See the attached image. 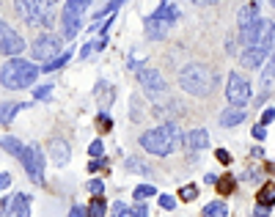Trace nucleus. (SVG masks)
I'll return each mask as SVG.
<instances>
[{"label": "nucleus", "instance_id": "nucleus-10", "mask_svg": "<svg viewBox=\"0 0 275 217\" xmlns=\"http://www.w3.org/2000/svg\"><path fill=\"white\" fill-rule=\"evenodd\" d=\"M138 80H140V85L146 88V93H149L151 99L162 96V93L168 91L165 80H162V74L157 72V69H140V72H138Z\"/></svg>", "mask_w": 275, "mask_h": 217}, {"label": "nucleus", "instance_id": "nucleus-27", "mask_svg": "<svg viewBox=\"0 0 275 217\" xmlns=\"http://www.w3.org/2000/svg\"><path fill=\"white\" fill-rule=\"evenodd\" d=\"M272 77H275V50H272L270 61H267L264 72H261V85H270V83H272Z\"/></svg>", "mask_w": 275, "mask_h": 217}, {"label": "nucleus", "instance_id": "nucleus-15", "mask_svg": "<svg viewBox=\"0 0 275 217\" xmlns=\"http://www.w3.org/2000/svg\"><path fill=\"white\" fill-rule=\"evenodd\" d=\"M9 217H31V195H25V192H17V195L11 198Z\"/></svg>", "mask_w": 275, "mask_h": 217}, {"label": "nucleus", "instance_id": "nucleus-21", "mask_svg": "<svg viewBox=\"0 0 275 217\" xmlns=\"http://www.w3.org/2000/svg\"><path fill=\"white\" fill-rule=\"evenodd\" d=\"M204 217H229V206L223 201H212L204 206Z\"/></svg>", "mask_w": 275, "mask_h": 217}, {"label": "nucleus", "instance_id": "nucleus-26", "mask_svg": "<svg viewBox=\"0 0 275 217\" xmlns=\"http://www.w3.org/2000/svg\"><path fill=\"white\" fill-rule=\"evenodd\" d=\"M22 107H28V104H14V102H6V104H3V124L9 127V124H11V119H14V113H20Z\"/></svg>", "mask_w": 275, "mask_h": 217}, {"label": "nucleus", "instance_id": "nucleus-47", "mask_svg": "<svg viewBox=\"0 0 275 217\" xmlns=\"http://www.w3.org/2000/svg\"><path fill=\"white\" fill-rule=\"evenodd\" d=\"M42 3H44V6H52V3H58V0H42Z\"/></svg>", "mask_w": 275, "mask_h": 217}, {"label": "nucleus", "instance_id": "nucleus-46", "mask_svg": "<svg viewBox=\"0 0 275 217\" xmlns=\"http://www.w3.org/2000/svg\"><path fill=\"white\" fill-rule=\"evenodd\" d=\"M196 6H212V3H218V0H193Z\"/></svg>", "mask_w": 275, "mask_h": 217}, {"label": "nucleus", "instance_id": "nucleus-33", "mask_svg": "<svg viewBox=\"0 0 275 217\" xmlns=\"http://www.w3.org/2000/svg\"><path fill=\"white\" fill-rule=\"evenodd\" d=\"M160 206H162V209H168V212H173V209H176V198H171V195H160Z\"/></svg>", "mask_w": 275, "mask_h": 217}, {"label": "nucleus", "instance_id": "nucleus-39", "mask_svg": "<svg viewBox=\"0 0 275 217\" xmlns=\"http://www.w3.org/2000/svg\"><path fill=\"white\" fill-rule=\"evenodd\" d=\"M218 160L223 162V165H229V162H231V154H229L226 149H218Z\"/></svg>", "mask_w": 275, "mask_h": 217}, {"label": "nucleus", "instance_id": "nucleus-6", "mask_svg": "<svg viewBox=\"0 0 275 217\" xmlns=\"http://www.w3.org/2000/svg\"><path fill=\"white\" fill-rule=\"evenodd\" d=\"M91 0H66L61 11V28H63V39H74L80 31V22H83V14L88 11Z\"/></svg>", "mask_w": 275, "mask_h": 217}, {"label": "nucleus", "instance_id": "nucleus-17", "mask_svg": "<svg viewBox=\"0 0 275 217\" xmlns=\"http://www.w3.org/2000/svg\"><path fill=\"white\" fill-rule=\"evenodd\" d=\"M245 121V110L242 107H231V110H226L223 116H220V124L223 127H237V124H242Z\"/></svg>", "mask_w": 275, "mask_h": 217}, {"label": "nucleus", "instance_id": "nucleus-9", "mask_svg": "<svg viewBox=\"0 0 275 217\" xmlns=\"http://www.w3.org/2000/svg\"><path fill=\"white\" fill-rule=\"evenodd\" d=\"M61 47H63V42L55 36V33H44V36H39L36 42H33L31 52H33V58H36V61H52V58L63 55Z\"/></svg>", "mask_w": 275, "mask_h": 217}, {"label": "nucleus", "instance_id": "nucleus-41", "mask_svg": "<svg viewBox=\"0 0 275 217\" xmlns=\"http://www.w3.org/2000/svg\"><path fill=\"white\" fill-rule=\"evenodd\" d=\"M256 217H270V206H261V203H256Z\"/></svg>", "mask_w": 275, "mask_h": 217}, {"label": "nucleus", "instance_id": "nucleus-5", "mask_svg": "<svg viewBox=\"0 0 275 217\" xmlns=\"http://www.w3.org/2000/svg\"><path fill=\"white\" fill-rule=\"evenodd\" d=\"M176 20H179V9H176V6H173V3H160V9L146 20V33H149V39H154V42L165 39L168 31H171V25Z\"/></svg>", "mask_w": 275, "mask_h": 217}, {"label": "nucleus", "instance_id": "nucleus-23", "mask_svg": "<svg viewBox=\"0 0 275 217\" xmlns=\"http://www.w3.org/2000/svg\"><path fill=\"white\" fill-rule=\"evenodd\" d=\"M256 203H261V206H272V203H275V187L272 184L261 187V190H259V201H256Z\"/></svg>", "mask_w": 275, "mask_h": 217}, {"label": "nucleus", "instance_id": "nucleus-20", "mask_svg": "<svg viewBox=\"0 0 275 217\" xmlns=\"http://www.w3.org/2000/svg\"><path fill=\"white\" fill-rule=\"evenodd\" d=\"M3 149H6V154H11V157H22V154H25V146H22L17 138H11V135H6V138H3Z\"/></svg>", "mask_w": 275, "mask_h": 217}, {"label": "nucleus", "instance_id": "nucleus-12", "mask_svg": "<svg viewBox=\"0 0 275 217\" xmlns=\"http://www.w3.org/2000/svg\"><path fill=\"white\" fill-rule=\"evenodd\" d=\"M0 50H3V55H9V58H20V52L25 50V39H22L20 33L11 31L6 22H3V44H0Z\"/></svg>", "mask_w": 275, "mask_h": 217}, {"label": "nucleus", "instance_id": "nucleus-28", "mask_svg": "<svg viewBox=\"0 0 275 217\" xmlns=\"http://www.w3.org/2000/svg\"><path fill=\"white\" fill-rule=\"evenodd\" d=\"M151 195H157V187H151V184L135 187V198H138V201H146V198H151Z\"/></svg>", "mask_w": 275, "mask_h": 217}, {"label": "nucleus", "instance_id": "nucleus-30", "mask_svg": "<svg viewBox=\"0 0 275 217\" xmlns=\"http://www.w3.org/2000/svg\"><path fill=\"white\" fill-rule=\"evenodd\" d=\"M110 212H113V217H132V209L127 206L124 201H119V203H113V209H110Z\"/></svg>", "mask_w": 275, "mask_h": 217}, {"label": "nucleus", "instance_id": "nucleus-40", "mask_svg": "<svg viewBox=\"0 0 275 217\" xmlns=\"http://www.w3.org/2000/svg\"><path fill=\"white\" fill-rule=\"evenodd\" d=\"M99 124H102L105 130H110V127H113V121H110V116H108V113H99Z\"/></svg>", "mask_w": 275, "mask_h": 217}, {"label": "nucleus", "instance_id": "nucleus-24", "mask_svg": "<svg viewBox=\"0 0 275 217\" xmlns=\"http://www.w3.org/2000/svg\"><path fill=\"white\" fill-rule=\"evenodd\" d=\"M234 184H237V179L226 173V176H220V179H218V184H215V187H218V192H220V195H231Z\"/></svg>", "mask_w": 275, "mask_h": 217}, {"label": "nucleus", "instance_id": "nucleus-3", "mask_svg": "<svg viewBox=\"0 0 275 217\" xmlns=\"http://www.w3.org/2000/svg\"><path fill=\"white\" fill-rule=\"evenodd\" d=\"M275 50V22L272 20H261V31L259 39L242 52V66L245 69H259L267 61V52Z\"/></svg>", "mask_w": 275, "mask_h": 217}, {"label": "nucleus", "instance_id": "nucleus-44", "mask_svg": "<svg viewBox=\"0 0 275 217\" xmlns=\"http://www.w3.org/2000/svg\"><path fill=\"white\" fill-rule=\"evenodd\" d=\"M94 47H97V44H83V50H80V58H85V55H88V52L94 50Z\"/></svg>", "mask_w": 275, "mask_h": 217}, {"label": "nucleus", "instance_id": "nucleus-45", "mask_svg": "<svg viewBox=\"0 0 275 217\" xmlns=\"http://www.w3.org/2000/svg\"><path fill=\"white\" fill-rule=\"evenodd\" d=\"M204 181H207V184H218V176H215V173H207V179H204Z\"/></svg>", "mask_w": 275, "mask_h": 217}, {"label": "nucleus", "instance_id": "nucleus-1", "mask_svg": "<svg viewBox=\"0 0 275 217\" xmlns=\"http://www.w3.org/2000/svg\"><path fill=\"white\" fill-rule=\"evenodd\" d=\"M182 143V135H179V127L173 124H162L160 130H149L140 135V149L149 151V154H157V157H165L171 151L179 149Z\"/></svg>", "mask_w": 275, "mask_h": 217}, {"label": "nucleus", "instance_id": "nucleus-25", "mask_svg": "<svg viewBox=\"0 0 275 217\" xmlns=\"http://www.w3.org/2000/svg\"><path fill=\"white\" fill-rule=\"evenodd\" d=\"M69 58H72V52H69V50H63V55H58V58H52L50 63H44V66H42V72H55V69H61L63 63L69 61Z\"/></svg>", "mask_w": 275, "mask_h": 217}, {"label": "nucleus", "instance_id": "nucleus-42", "mask_svg": "<svg viewBox=\"0 0 275 217\" xmlns=\"http://www.w3.org/2000/svg\"><path fill=\"white\" fill-rule=\"evenodd\" d=\"M69 217H88V209H80V206H74L72 212H69Z\"/></svg>", "mask_w": 275, "mask_h": 217}, {"label": "nucleus", "instance_id": "nucleus-36", "mask_svg": "<svg viewBox=\"0 0 275 217\" xmlns=\"http://www.w3.org/2000/svg\"><path fill=\"white\" fill-rule=\"evenodd\" d=\"M272 119H275V110H272V107H267L264 113H261V127H267Z\"/></svg>", "mask_w": 275, "mask_h": 217}, {"label": "nucleus", "instance_id": "nucleus-7", "mask_svg": "<svg viewBox=\"0 0 275 217\" xmlns=\"http://www.w3.org/2000/svg\"><path fill=\"white\" fill-rule=\"evenodd\" d=\"M226 96H229V102L234 104V107H245L250 99V83L245 74L239 72H231L229 80H226Z\"/></svg>", "mask_w": 275, "mask_h": 217}, {"label": "nucleus", "instance_id": "nucleus-4", "mask_svg": "<svg viewBox=\"0 0 275 217\" xmlns=\"http://www.w3.org/2000/svg\"><path fill=\"white\" fill-rule=\"evenodd\" d=\"M39 72L42 69H36L31 61H25V58H11V61L3 63V88H28L36 83Z\"/></svg>", "mask_w": 275, "mask_h": 217}, {"label": "nucleus", "instance_id": "nucleus-22", "mask_svg": "<svg viewBox=\"0 0 275 217\" xmlns=\"http://www.w3.org/2000/svg\"><path fill=\"white\" fill-rule=\"evenodd\" d=\"M85 209H88V217H105V212H108V203H105L102 195H94V201Z\"/></svg>", "mask_w": 275, "mask_h": 217}, {"label": "nucleus", "instance_id": "nucleus-38", "mask_svg": "<svg viewBox=\"0 0 275 217\" xmlns=\"http://www.w3.org/2000/svg\"><path fill=\"white\" fill-rule=\"evenodd\" d=\"M253 138H256V140H264V138H267V130H264L261 124H256V127H253Z\"/></svg>", "mask_w": 275, "mask_h": 217}, {"label": "nucleus", "instance_id": "nucleus-31", "mask_svg": "<svg viewBox=\"0 0 275 217\" xmlns=\"http://www.w3.org/2000/svg\"><path fill=\"white\" fill-rule=\"evenodd\" d=\"M85 190H88V192H94V195H102V192H105V181H99V179H91L88 184H85Z\"/></svg>", "mask_w": 275, "mask_h": 217}, {"label": "nucleus", "instance_id": "nucleus-14", "mask_svg": "<svg viewBox=\"0 0 275 217\" xmlns=\"http://www.w3.org/2000/svg\"><path fill=\"white\" fill-rule=\"evenodd\" d=\"M50 157H52V162H55L58 168L66 165L69 157H72V151H69V143H66V140L52 138V140H50Z\"/></svg>", "mask_w": 275, "mask_h": 217}, {"label": "nucleus", "instance_id": "nucleus-18", "mask_svg": "<svg viewBox=\"0 0 275 217\" xmlns=\"http://www.w3.org/2000/svg\"><path fill=\"white\" fill-rule=\"evenodd\" d=\"M97 99H99V104H102V107H110V104H113V85L110 83H97Z\"/></svg>", "mask_w": 275, "mask_h": 217}, {"label": "nucleus", "instance_id": "nucleus-11", "mask_svg": "<svg viewBox=\"0 0 275 217\" xmlns=\"http://www.w3.org/2000/svg\"><path fill=\"white\" fill-rule=\"evenodd\" d=\"M42 0H14V9L17 14H20V20H25L28 25H36L39 20L44 22V9H42Z\"/></svg>", "mask_w": 275, "mask_h": 217}, {"label": "nucleus", "instance_id": "nucleus-32", "mask_svg": "<svg viewBox=\"0 0 275 217\" xmlns=\"http://www.w3.org/2000/svg\"><path fill=\"white\" fill-rule=\"evenodd\" d=\"M88 154L94 157V160H99V157L105 154V151H102V140H94V143L88 146Z\"/></svg>", "mask_w": 275, "mask_h": 217}, {"label": "nucleus", "instance_id": "nucleus-8", "mask_svg": "<svg viewBox=\"0 0 275 217\" xmlns=\"http://www.w3.org/2000/svg\"><path fill=\"white\" fill-rule=\"evenodd\" d=\"M20 160H22V165H25L33 184H44V151L39 146H28Z\"/></svg>", "mask_w": 275, "mask_h": 217}, {"label": "nucleus", "instance_id": "nucleus-48", "mask_svg": "<svg viewBox=\"0 0 275 217\" xmlns=\"http://www.w3.org/2000/svg\"><path fill=\"white\" fill-rule=\"evenodd\" d=\"M272 6H275V0H272Z\"/></svg>", "mask_w": 275, "mask_h": 217}, {"label": "nucleus", "instance_id": "nucleus-34", "mask_svg": "<svg viewBox=\"0 0 275 217\" xmlns=\"http://www.w3.org/2000/svg\"><path fill=\"white\" fill-rule=\"evenodd\" d=\"M132 217H149V206L143 201H138V206H132Z\"/></svg>", "mask_w": 275, "mask_h": 217}, {"label": "nucleus", "instance_id": "nucleus-35", "mask_svg": "<svg viewBox=\"0 0 275 217\" xmlns=\"http://www.w3.org/2000/svg\"><path fill=\"white\" fill-rule=\"evenodd\" d=\"M50 91H52V85H42V88L33 91V96H36V99H47V96H50Z\"/></svg>", "mask_w": 275, "mask_h": 217}, {"label": "nucleus", "instance_id": "nucleus-29", "mask_svg": "<svg viewBox=\"0 0 275 217\" xmlns=\"http://www.w3.org/2000/svg\"><path fill=\"white\" fill-rule=\"evenodd\" d=\"M179 198H182V201H196V198H198V187L196 184L182 187V190H179Z\"/></svg>", "mask_w": 275, "mask_h": 217}, {"label": "nucleus", "instance_id": "nucleus-43", "mask_svg": "<svg viewBox=\"0 0 275 217\" xmlns=\"http://www.w3.org/2000/svg\"><path fill=\"white\" fill-rule=\"evenodd\" d=\"M9 184H11V173H9V171H3V176H0V187L6 190Z\"/></svg>", "mask_w": 275, "mask_h": 217}, {"label": "nucleus", "instance_id": "nucleus-37", "mask_svg": "<svg viewBox=\"0 0 275 217\" xmlns=\"http://www.w3.org/2000/svg\"><path fill=\"white\" fill-rule=\"evenodd\" d=\"M102 168H108V160H91V165H88V171L94 173V171H102Z\"/></svg>", "mask_w": 275, "mask_h": 217}, {"label": "nucleus", "instance_id": "nucleus-13", "mask_svg": "<svg viewBox=\"0 0 275 217\" xmlns=\"http://www.w3.org/2000/svg\"><path fill=\"white\" fill-rule=\"evenodd\" d=\"M261 22V11H259V3H248L237 11V25L239 31H250Z\"/></svg>", "mask_w": 275, "mask_h": 217}, {"label": "nucleus", "instance_id": "nucleus-16", "mask_svg": "<svg viewBox=\"0 0 275 217\" xmlns=\"http://www.w3.org/2000/svg\"><path fill=\"white\" fill-rule=\"evenodd\" d=\"M185 143L190 146V151H204L209 146V132L207 130H190L185 138Z\"/></svg>", "mask_w": 275, "mask_h": 217}, {"label": "nucleus", "instance_id": "nucleus-2", "mask_svg": "<svg viewBox=\"0 0 275 217\" xmlns=\"http://www.w3.org/2000/svg\"><path fill=\"white\" fill-rule=\"evenodd\" d=\"M215 83H218V74H212L201 63H187L182 72H179V85L187 93H193V96H209Z\"/></svg>", "mask_w": 275, "mask_h": 217}, {"label": "nucleus", "instance_id": "nucleus-19", "mask_svg": "<svg viewBox=\"0 0 275 217\" xmlns=\"http://www.w3.org/2000/svg\"><path fill=\"white\" fill-rule=\"evenodd\" d=\"M124 168H127V173H138V176H149V173H151V168L146 165L143 160H138V157L124 160Z\"/></svg>", "mask_w": 275, "mask_h": 217}]
</instances>
